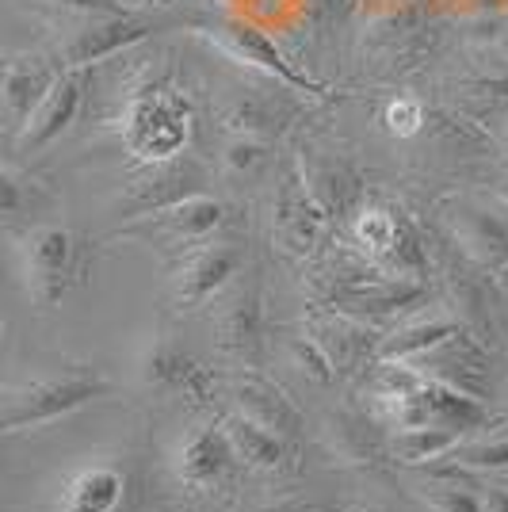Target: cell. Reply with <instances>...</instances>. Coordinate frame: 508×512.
I'll list each match as a JSON object with an SVG mask.
<instances>
[{"label":"cell","instance_id":"484cf974","mask_svg":"<svg viewBox=\"0 0 508 512\" xmlns=\"http://www.w3.org/2000/svg\"><path fill=\"white\" fill-rule=\"evenodd\" d=\"M447 459L463 463V467L474 470V474L508 470V436H474V432H466L463 440L447 451Z\"/></svg>","mask_w":508,"mask_h":512},{"label":"cell","instance_id":"277c9868","mask_svg":"<svg viewBox=\"0 0 508 512\" xmlns=\"http://www.w3.org/2000/svg\"><path fill=\"white\" fill-rule=\"evenodd\" d=\"M226 218H230V214H226V203H222V199H214L211 192H199V195L180 199V203H172L165 211L130 218V222H123L111 237L146 241V245L161 249V253L180 256V253H188V249H195V245H203V241H211V237L222 234Z\"/></svg>","mask_w":508,"mask_h":512},{"label":"cell","instance_id":"44dd1931","mask_svg":"<svg viewBox=\"0 0 508 512\" xmlns=\"http://www.w3.org/2000/svg\"><path fill=\"white\" fill-rule=\"evenodd\" d=\"M352 241L367 260L386 268L405 253V222L398 218V211L367 203L360 211H352Z\"/></svg>","mask_w":508,"mask_h":512},{"label":"cell","instance_id":"ac0fdd59","mask_svg":"<svg viewBox=\"0 0 508 512\" xmlns=\"http://www.w3.org/2000/svg\"><path fill=\"white\" fill-rule=\"evenodd\" d=\"M421 283L409 276H379V279H356L340 291L333 306L344 318L360 321V325H371L379 329L386 318H398L405 310H413L421 302Z\"/></svg>","mask_w":508,"mask_h":512},{"label":"cell","instance_id":"7c38bea8","mask_svg":"<svg viewBox=\"0 0 508 512\" xmlns=\"http://www.w3.org/2000/svg\"><path fill=\"white\" fill-rule=\"evenodd\" d=\"M237 455L222 421H195L180 432L172 448V470L188 490H218L230 482Z\"/></svg>","mask_w":508,"mask_h":512},{"label":"cell","instance_id":"f1b7e54d","mask_svg":"<svg viewBox=\"0 0 508 512\" xmlns=\"http://www.w3.org/2000/svg\"><path fill=\"white\" fill-rule=\"evenodd\" d=\"M226 127H230V134H256V138H272L276 119H272L268 104H260L253 92H241V96L230 104V111H226Z\"/></svg>","mask_w":508,"mask_h":512},{"label":"cell","instance_id":"74e56055","mask_svg":"<svg viewBox=\"0 0 508 512\" xmlns=\"http://www.w3.org/2000/svg\"><path fill=\"white\" fill-rule=\"evenodd\" d=\"M505 46H508V39H505Z\"/></svg>","mask_w":508,"mask_h":512},{"label":"cell","instance_id":"cb8c5ba5","mask_svg":"<svg viewBox=\"0 0 508 512\" xmlns=\"http://www.w3.org/2000/svg\"><path fill=\"white\" fill-rule=\"evenodd\" d=\"M218 165L226 172V180L237 184H253L272 165V142L256 138V134H230L218 150Z\"/></svg>","mask_w":508,"mask_h":512},{"label":"cell","instance_id":"52a82bcc","mask_svg":"<svg viewBox=\"0 0 508 512\" xmlns=\"http://www.w3.org/2000/svg\"><path fill=\"white\" fill-rule=\"evenodd\" d=\"M268 226H272V241L287 256H310L321 245V234L329 230V214L314 199L298 165L279 176L268 203Z\"/></svg>","mask_w":508,"mask_h":512},{"label":"cell","instance_id":"8fae6325","mask_svg":"<svg viewBox=\"0 0 508 512\" xmlns=\"http://www.w3.org/2000/svg\"><path fill=\"white\" fill-rule=\"evenodd\" d=\"M203 184H207V172H203L199 161H191L188 153H180L172 161L142 165V176H134L127 188H123L119 218L130 222V218H142V214L165 211V207L188 199V195L207 192Z\"/></svg>","mask_w":508,"mask_h":512},{"label":"cell","instance_id":"e0dca14e","mask_svg":"<svg viewBox=\"0 0 508 512\" xmlns=\"http://www.w3.org/2000/svg\"><path fill=\"white\" fill-rule=\"evenodd\" d=\"M58 77V62L50 54H8L0 58V130H16L46 96Z\"/></svg>","mask_w":508,"mask_h":512},{"label":"cell","instance_id":"83f0119b","mask_svg":"<svg viewBox=\"0 0 508 512\" xmlns=\"http://www.w3.org/2000/svg\"><path fill=\"white\" fill-rule=\"evenodd\" d=\"M35 184L20 169L0 165V226H20L35 211Z\"/></svg>","mask_w":508,"mask_h":512},{"label":"cell","instance_id":"d6986e66","mask_svg":"<svg viewBox=\"0 0 508 512\" xmlns=\"http://www.w3.org/2000/svg\"><path fill=\"white\" fill-rule=\"evenodd\" d=\"M222 428H226V436H230V448L237 455V463L245 470H253V474H291L298 467V448L295 440H287V436H279L272 428L264 425H253L249 417H241V413H226L222 417Z\"/></svg>","mask_w":508,"mask_h":512},{"label":"cell","instance_id":"6da1fadb","mask_svg":"<svg viewBox=\"0 0 508 512\" xmlns=\"http://www.w3.org/2000/svg\"><path fill=\"white\" fill-rule=\"evenodd\" d=\"M115 127L123 138V150L134 161H142V165L172 161V157L188 153L191 104L165 73L146 69V73H138L134 88H127Z\"/></svg>","mask_w":508,"mask_h":512},{"label":"cell","instance_id":"7a4b0ae2","mask_svg":"<svg viewBox=\"0 0 508 512\" xmlns=\"http://www.w3.org/2000/svg\"><path fill=\"white\" fill-rule=\"evenodd\" d=\"M16 272L39 314L58 310L85 276V237L65 222H31L16 237Z\"/></svg>","mask_w":508,"mask_h":512},{"label":"cell","instance_id":"d590c367","mask_svg":"<svg viewBox=\"0 0 508 512\" xmlns=\"http://www.w3.org/2000/svg\"><path fill=\"white\" fill-rule=\"evenodd\" d=\"M505 146H508V115H505Z\"/></svg>","mask_w":508,"mask_h":512},{"label":"cell","instance_id":"5b68a950","mask_svg":"<svg viewBox=\"0 0 508 512\" xmlns=\"http://www.w3.org/2000/svg\"><path fill=\"white\" fill-rule=\"evenodd\" d=\"M241 245L237 241H226V237H211L203 245H195L188 253L176 256L172 264V302L176 310H203V306H214V302L226 295L233 279L241 276Z\"/></svg>","mask_w":508,"mask_h":512},{"label":"cell","instance_id":"4dcf8cb0","mask_svg":"<svg viewBox=\"0 0 508 512\" xmlns=\"http://www.w3.org/2000/svg\"><path fill=\"white\" fill-rule=\"evenodd\" d=\"M54 8H65L69 16H115V12H127L119 0H46Z\"/></svg>","mask_w":508,"mask_h":512},{"label":"cell","instance_id":"3957f363","mask_svg":"<svg viewBox=\"0 0 508 512\" xmlns=\"http://www.w3.org/2000/svg\"><path fill=\"white\" fill-rule=\"evenodd\" d=\"M111 390L115 383L92 367H69V371H50V375L0 386V432H27V428L65 421L107 398Z\"/></svg>","mask_w":508,"mask_h":512},{"label":"cell","instance_id":"2e32d148","mask_svg":"<svg viewBox=\"0 0 508 512\" xmlns=\"http://www.w3.org/2000/svg\"><path fill=\"white\" fill-rule=\"evenodd\" d=\"M447 234L459 245V253L482 268V272H501L508 268V211H489L474 203H451L444 211Z\"/></svg>","mask_w":508,"mask_h":512},{"label":"cell","instance_id":"8d00e7d4","mask_svg":"<svg viewBox=\"0 0 508 512\" xmlns=\"http://www.w3.org/2000/svg\"><path fill=\"white\" fill-rule=\"evenodd\" d=\"M0 337H4V325H0Z\"/></svg>","mask_w":508,"mask_h":512},{"label":"cell","instance_id":"9c48e42d","mask_svg":"<svg viewBox=\"0 0 508 512\" xmlns=\"http://www.w3.org/2000/svg\"><path fill=\"white\" fill-rule=\"evenodd\" d=\"M214 344L237 367H256L264 352V299L253 279H233L214 306Z\"/></svg>","mask_w":508,"mask_h":512},{"label":"cell","instance_id":"ba28073f","mask_svg":"<svg viewBox=\"0 0 508 512\" xmlns=\"http://www.w3.org/2000/svg\"><path fill=\"white\" fill-rule=\"evenodd\" d=\"M203 43L218 50L222 58H230L237 65H249L253 73H264V77H272L279 85L287 88H302V92H314V85L302 77V69L295 62H287V54L276 46L272 35H264V31H256L249 23L241 20H226V23H207V27H199L195 31Z\"/></svg>","mask_w":508,"mask_h":512},{"label":"cell","instance_id":"603a6c76","mask_svg":"<svg viewBox=\"0 0 508 512\" xmlns=\"http://www.w3.org/2000/svg\"><path fill=\"white\" fill-rule=\"evenodd\" d=\"M314 337L329 352V360H333L337 371H348L352 363H363L375 352V344H379L371 325H360V321L344 318V314H333V318L321 321V329Z\"/></svg>","mask_w":508,"mask_h":512},{"label":"cell","instance_id":"e575fe53","mask_svg":"<svg viewBox=\"0 0 508 512\" xmlns=\"http://www.w3.org/2000/svg\"><path fill=\"white\" fill-rule=\"evenodd\" d=\"M340 512H390V509H382V505H371V501H360V505H348V509H340Z\"/></svg>","mask_w":508,"mask_h":512},{"label":"cell","instance_id":"d4e9b609","mask_svg":"<svg viewBox=\"0 0 508 512\" xmlns=\"http://www.w3.org/2000/svg\"><path fill=\"white\" fill-rule=\"evenodd\" d=\"M325 432H321V440L329 436V444L337 451L340 459H352V463H367L375 451H386V440H375L371 436V428L363 425L360 417H352V413H329V421H325Z\"/></svg>","mask_w":508,"mask_h":512},{"label":"cell","instance_id":"1f68e13d","mask_svg":"<svg viewBox=\"0 0 508 512\" xmlns=\"http://www.w3.org/2000/svg\"><path fill=\"white\" fill-rule=\"evenodd\" d=\"M260 512H337L329 505H318V501H306V497H283V501H272Z\"/></svg>","mask_w":508,"mask_h":512},{"label":"cell","instance_id":"f546056e","mask_svg":"<svg viewBox=\"0 0 508 512\" xmlns=\"http://www.w3.org/2000/svg\"><path fill=\"white\" fill-rule=\"evenodd\" d=\"M421 119H424L421 104H417V100H409V96H398V100H390V104H386V127L394 130L398 138L417 134V130H421Z\"/></svg>","mask_w":508,"mask_h":512},{"label":"cell","instance_id":"9a60e30c","mask_svg":"<svg viewBox=\"0 0 508 512\" xmlns=\"http://www.w3.org/2000/svg\"><path fill=\"white\" fill-rule=\"evenodd\" d=\"M130 474L123 459H88L58 482V512H123Z\"/></svg>","mask_w":508,"mask_h":512},{"label":"cell","instance_id":"5bb4252c","mask_svg":"<svg viewBox=\"0 0 508 512\" xmlns=\"http://www.w3.org/2000/svg\"><path fill=\"white\" fill-rule=\"evenodd\" d=\"M218 386H222V398L230 402L233 413L249 417L253 425L272 428V432L287 436V440L298 436L302 413H298L295 402H291L272 379H264L256 367H233L230 375L218 379Z\"/></svg>","mask_w":508,"mask_h":512},{"label":"cell","instance_id":"4316f807","mask_svg":"<svg viewBox=\"0 0 508 512\" xmlns=\"http://www.w3.org/2000/svg\"><path fill=\"white\" fill-rule=\"evenodd\" d=\"M283 352H287L291 367H295L306 383L325 386V383H333V379H337V367H333L329 352L321 348V341L314 337V333H295V337H287Z\"/></svg>","mask_w":508,"mask_h":512},{"label":"cell","instance_id":"30bf717a","mask_svg":"<svg viewBox=\"0 0 508 512\" xmlns=\"http://www.w3.org/2000/svg\"><path fill=\"white\" fill-rule=\"evenodd\" d=\"M85 92H88V69H58L54 85L46 88V96L27 115V123L16 130V138H12L16 153L20 157H35V153L50 150L65 130L77 123V115L85 107Z\"/></svg>","mask_w":508,"mask_h":512},{"label":"cell","instance_id":"836d02e7","mask_svg":"<svg viewBox=\"0 0 508 512\" xmlns=\"http://www.w3.org/2000/svg\"><path fill=\"white\" fill-rule=\"evenodd\" d=\"M493 195H497V203H501V207L508 211V176H505V180H497V184H493Z\"/></svg>","mask_w":508,"mask_h":512},{"label":"cell","instance_id":"7402d4cb","mask_svg":"<svg viewBox=\"0 0 508 512\" xmlns=\"http://www.w3.org/2000/svg\"><path fill=\"white\" fill-rule=\"evenodd\" d=\"M466 432L451 425H413V428H390L386 436V455L402 467L421 470L436 459H444L447 451L463 440Z\"/></svg>","mask_w":508,"mask_h":512},{"label":"cell","instance_id":"4fadbf2b","mask_svg":"<svg viewBox=\"0 0 508 512\" xmlns=\"http://www.w3.org/2000/svg\"><path fill=\"white\" fill-rule=\"evenodd\" d=\"M142 386L161 398H184V402H207L218 379L191 356L176 337H153L138 360Z\"/></svg>","mask_w":508,"mask_h":512},{"label":"cell","instance_id":"d6a6232c","mask_svg":"<svg viewBox=\"0 0 508 512\" xmlns=\"http://www.w3.org/2000/svg\"><path fill=\"white\" fill-rule=\"evenodd\" d=\"M478 497H482V512H508V486L482 482V486H478Z\"/></svg>","mask_w":508,"mask_h":512},{"label":"cell","instance_id":"8992f818","mask_svg":"<svg viewBox=\"0 0 508 512\" xmlns=\"http://www.w3.org/2000/svg\"><path fill=\"white\" fill-rule=\"evenodd\" d=\"M157 31V23L146 16H73V27H65L58 43L50 50V58L58 69H88V65L104 62L111 54H123L134 43H142Z\"/></svg>","mask_w":508,"mask_h":512},{"label":"cell","instance_id":"ffe728a7","mask_svg":"<svg viewBox=\"0 0 508 512\" xmlns=\"http://www.w3.org/2000/svg\"><path fill=\"white\" fill-rule=\"evenodd\" d=\"M459 333H463V325L455 318H447V314H421V318L398 325L394 333L379 337L375 356L386 363H413L428 356V352H436L440 344L455 341Z\"/></svg>","mask_w":508,"mask_h":512}]
</instances>
